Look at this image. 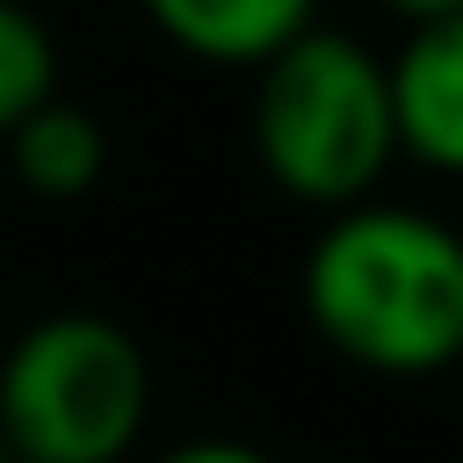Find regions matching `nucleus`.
Here are the masks:
<instances>
[{
	"label": "nucleus",
	"mask_w": 463,
	"mask_h": 463,
	"mask_svg": "<svg viewBox=\"0 0 463 463\" xmlns=\"http://www.w3.org/2000/svg\"><path fill=\"white\" fill-rule=\"evenodd\" d=\"M311 333L369 376H441L463 362V232L405 203L326 210L304 253Z\"/></svg>",
	"instance_id": "obj_1"
},
{
	"label": "nucleus",
	"mask_w": 463,
	"mask_h": 463,
	"mask_svg": "<svg viewBox=\"0 0 463 463\" xmlns=\"http://www.w3.org/2000/svg\"><path fill=\"white\" fill-rule=\"evenodd\" d=\"M253 159L289 203L311 210L376 195L398 159L383 58L347 29H297L253 65Z\"/></svg>",
	"instance_id": "obj_2"
},
{
	"label": "nucleus",
	"mask_w": 463,
	"mask_h": 463,
	"mask_svg": "<svg viewBox=\"0 0 463 463\" xmlns=\"http://www.w3.org/2000/svg\"><path fill=\"white\" fill-rule=\"evenodd\" d=\"M152 420V362L109 311H43L0 354L14 463H123Z\"/></svg>",
	"instance_id": "obj_3"
},
{
	"label": "nucleus",
	"mask_w": 463,
	"mask_h": 463,
	"mask_svg": "<svg viewBox=\"0 0 463 463\" xmlns=\"http://www.w3.org/2000/svg\"><path fill=\"white\" fill-rule=\"evenodd\" d=\"M383 80H391L398 159L463 181V7L412 22L405 43L383 58Z\"/></svg>",
	"instance_id": "obj_4"
},
{
	"label": "nucleus",
	"mask_w": 463,
	"mask_h": 463,
	"mask_svg": "<svg viewBox=\"0 0 463 463\" xmlns=\"http://www.w3.org/2000/svg\"><path fill=\"white\" fill-rule=\"evenodd\" d=\"M137 7L195 65H246V72L318 22V0H137Z\"/></svg>",
	"instance_id": "obj_5"
},
{
	"label": "nucleus",
	"mask_w": 463,
	"mask_h": 463,
	"mask_svg": "<svg viewBox=\"0 0 463 463\" xmlns=\"http://www.w3.org/2000/svg\"><path fill=\"white\" fill-rule=\"evenodd\" d=\"M0 145H7L14 181H22L36 203H80V195H94L101 174H109V130H101V116L80 109V101H65V94L36 101Z\"/></svg>",
	"instance_id": "obj_6"
},
{
	"label": "nucleus",
	"mask_w": 463,
	"mask_h": 463,
	"mask_svg": "<svg viewBox=\"0 0 463 463\" xmlns=\"http://www.w3.org/2000/svg\"><path fill=\"white\" fill-rule=\"evenodd\" d=\"M58 94V36L29 0H0V137Z\"/></svg>",
	"instance_id": "obj_7"
},
{
	"label": "nucleus",
	"mask_w": 463,
	"mask_h": 463,
	"mask_svg": "<svg viewBox=\"0 0 463 463\" xmlns=\"http://www.w3.org/2000/svg\"><path fill=\"white\" fill-rule=\"evenodd\" d=\"M159 463H275V456L253 441H232V434H195V441H174Z\"/></svg>",
	"instance_id": "obj_8"
},
{
	"label": "nucleus",
	"mask_w": 463,
	"mask_h": 463,
	"mask_svg": "<svg viewBox=\"0 0 463 463\" xmlns=\"http://www.w3.org/2000/svg\"><path fill=\"white\" fill-rule=\"evenodd\" d=\"M383 7H391L398 22H434V14H456L463 0H383Z\"/></svg>",
	"instance_id": "obj_9"
},
{
	"label": "nucleus",
	"mask_w": 463,
	"mask_h": 463,
	"mask_svg": "<svg viewBox=\"0 0 463 463\" xmlns=\"http://www.w3.org/2000/svg\"><path fill=\"white\" fill-rule=\"evenodd\" d=\"M0 463H14V449H7V434H0Z\"/></svg>",
	"instance_id": "obj_10"
}]
</instances>
